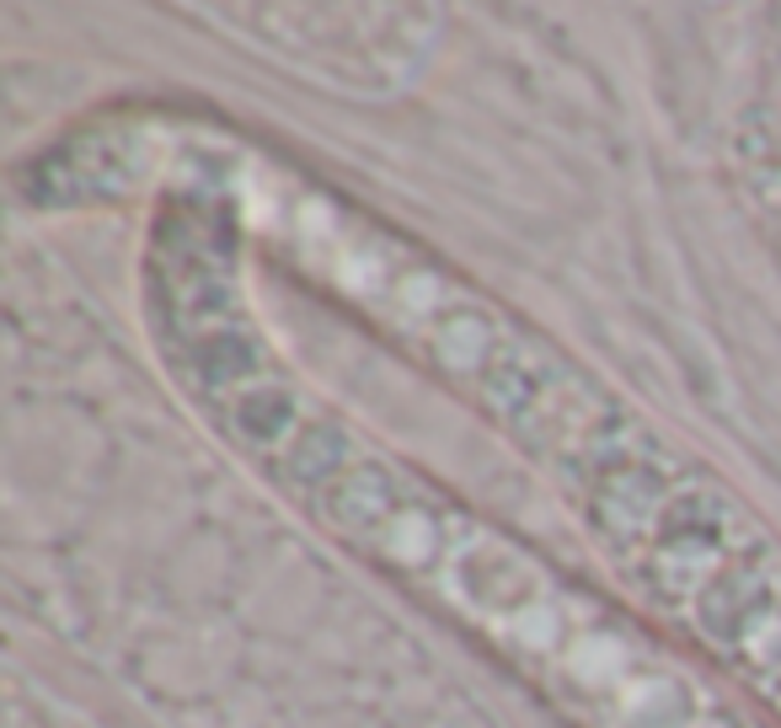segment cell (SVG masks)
Here are the masks:
<instances>
[{
    "label": "cell",
    "instance_id": "obj_1",
    "mask_svg": "<svg viewBox=\"0 0 781 728\" xmlns=\"http://www.w3.org/2000/svg\"><path fill=\"white\" fill-rule=\"evenodd\" d=\"M236 193L182 172L156 193L140 295L161 369L268 488L493 654L573 728H781L707 659L563 573L530 541L375 445L262 332Z\"/></svg>",
    "mask_w": 781,
    "mask_h": 728
},
{
    "label": "cell",
    "instance_id": "obj_2",
    "mask_svg": "<svg viewBox=\"0 0 781 728\" xmlns=\"http://www.w3.org/2000/svg\"><path fill=\"white\" fill-rule=\"evenodd\" d=\"M199 16L241 22L230 33L268 59L369 97L407 86L439 38V11L428 5H204Z\"/></svg>",
    "mask_w": 781,
    "mask_h": 728
},
{
    "label": "cell",
    "instance_id": "obj_3",
    "mask_svg": "<svg viewBox=\"0 0 781 728\" xmlns=\"http://www.w3.org/2000/svg\"><path fill=\"white\" fill-rule=\"evenodd\" d=\"M5 728H81L64 718V707H54L49 696H38V713L22 702V691L11 685V718H5Z\"/></svg>",
    "mask_w": 781,
    "mask_h": 728
}]
</instances>
